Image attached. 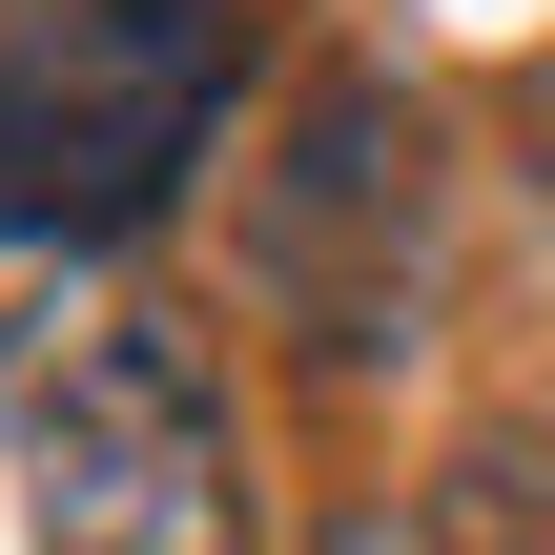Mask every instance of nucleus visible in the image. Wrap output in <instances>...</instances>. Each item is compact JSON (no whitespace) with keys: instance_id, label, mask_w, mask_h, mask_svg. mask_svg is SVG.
<instances>
[{"instance_id":"nucleus-3","label":"nucleus","mask_w":555,"mask_h":555,"mask_svg":"<svg viewBox=\"0 0 555 555\" xmlns=\"http://www.w3.org/2000/svg\"><path fill=\"white\" fill-rule=\"evenodd\" d=\"M247 288H268L330 371L412 350V288H433V144H412V103H391L371 62H330V82L288 103V144L247 165Z\"/></svg>"},{"instance_id":"nucleus-1","label":"nucleus","mask_w":555,"mask_h":555,"mask_svg":"<svg viewBox=\"0 0 555 555\" xmlns=\"http://www.w3.org/2000/svg\"><path fill=\"white\" fill-rule=\"evenodd\" d=\"M0 515L21 555H268L227 350L165 288H62L0 350Z\"/></svg>"},{"instance_id":"nucleus-5","label":"nucleus","mask_w":555,"mask_h":555,"mask_svg":"<svg viewBox=\"0 0 555 555\" xmlns=\"http://www.w3.org/2000/svg\"><path fill=\"white\" fill-rule=\"evenodd\" d=\"M515 165H535V206H555V41L515 62Z\"/></svg>"},{"instance_id":"nucleus-2","label":"nucleus","mask_w":555,"mask_h":555,"mask_svg":"<svg viewBox=\"0 0 555 555\" xmlns=\"http://www.w3.org/2000/svg\"><path fill=\"white\" fill-rule=\"evenodd\" d=\"M247 0H0V247H124L227 124Z\"/></svg>"},{"instance_id":"nucleus-4","label":"nucleus","mask_w":555,"mask_h":555,"mask_svg":"<svg viewBox=\"0 0 555 555\" xmlns=\"http://www.w3.org/2000/svg\"><path fill=\"white\" fill-rule=\"evenodd\" d=\"M330 555H555V433H453L412 494H371Z\"/></svg>"}]
</instances>
